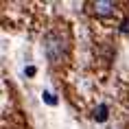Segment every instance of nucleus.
I'll list each match as a JSON object with an SVG mask.
<instances>
[{"label":"nucleus","instance_id":"obj_1","mask_svg":"<svg viewBox=\"0 0 129 129\" xmlns=\"http://www.w3.org/2000/svg\"><path fill=\"white\" fill-rule=\"evenodd\" d=\"M44 42H46V57L53 61V63H59L61 55H63V42H61V35L48 33Z\"/></svg>","mask_w":129,"mask_h":129},{"label":"nucleus","instance_id":"obj_2","mask_svg":"<svg viewBox=\"0 0 129 129\" xmlns=\"http://www.w3.org/2000/svg\"><path fill=\"white\" fill-rule=\"evenodd\" d=\"M116 5L114 2H107V0H99V2H92V11H94L96 15H109L114 13Z\"/></svg>","mask_w":129,"mask_h":129},{"label":"nucleus","instance_id":"obj_3","mask_svg":"<svg viewBox=\"0 0 129 129\" xmlns=\"http://www.w3.org/2000/svg\"><path fill=\"white\" fill-rule=\"evenodd\" d=\"M96 118H99V120H105V118H107V109H105V105H101V107H99V114H94Z\"/></svg>","mask_w":129,"mask_h":129},{"label":"nucleus","instance_id":"obj_4","mask_svg":"<svg viewBox=\"0 0 129 129\" xmlns=\"http://www.w3.org/2000/svg\"><path fill=\"white\" fill-rule=\"evenodd\" d=\"M44 96H46V101L50 103V105H55V99H53V94H48V92H46V94H44Z\"/></svg>","mask_w":129,"mask_h":129}]
</instances>
